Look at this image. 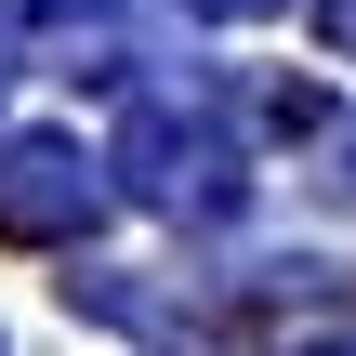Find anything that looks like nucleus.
I'll use <instances>...</instances> for the list:
<instances>
[{
	"instance_id": "1",
	"label": "nucleus",
	"mask_w": 356,
	"mask_h": 356,
	"mask_svg": "<svg viewBox=\"0 0 356 356\" xmlns=\"http://www.w3.org/2000/svg\"><path fill=\"white\" fill-rule=\"evenodd\" d=\"M119 159H132V198H159V211H238V145H225L198 106H172V92L132 106Z\"/></svg>"
},
{
	"instance_id": "2",
	"label": "nucleus",
	"mask_w": 356,
	"mask_h": 356,
	"mask_svg": "<svg viewBox=\"0 0 356 356\" xmlns=\"http://www.w3.org/2000/svg\"><path fill=\"white\" fill-rule=\"evenodd\" d=\"M92 211H106V185H92V159L66 132H13L0 145V238H79Z\"/></svg>"
},
{
	"instance_id": "3",
	"label": "nucleus",
	"mask_w": 356,
	"mask_h": 356,
	"mask_svg": "<svg viewBox=\"0 0 356 356\" xmlns=\"http://www.w3.org/2000/svg\"><path fill=\"white\" fill-rule=\"evenodd\" d=\"M66 304H92V317H119V330H145L159 356H211V330H198L185 304H159V291H132V277H66Z\"/></svg>"
},
{
	"instance_id": "4",
	"label": "nucleus",
	"mask_w": 356,
	"mask_h": 356,
	"mask_svg": "<svg viewBox=\"0 0 356 356\" xmlns=\"http://www.w3.org/2000/svg\"><path fill=\"white\" fill-rule=\"evenodd\" d=\"M317 26H330V53H356V0H317Z\"/></svg>"
},
{
	"instance_id": "5",
	"label": "nucleus",
	"mask_w": 356,
	"mask_h": 356,
	"mask_svg": "<svg viewBox=\"0 0 356 356\" xmlns=\"http://www.w3.org/2000/svg\"><path fill=\"white\" fill-rule=\"evenodd\" d=\"M277 356H356V330H304V343H277Z\"/></svg>"
},
{
	"instance_id": "6",
	"label": "nucleus",
	"mask_w": 356,
	"mask_h": 356,
	"mask_svg": "<svg viewBox=\"0 0 356 356\" xmlns=\"http://www.w3.org/2000/svg\"><path fill=\"white\" fill-rule=\"evenodd\" d=\"M198 13H277V0H198Z\"/></svg>"
}]
</instances>
